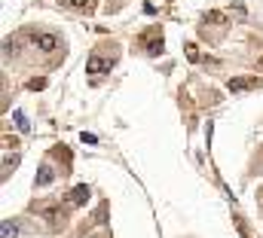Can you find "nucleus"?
Masks as SVG:
<instances>
[{
  "label": "nucleus",
  "instance_id": "obj_8",
  "mask_svg": "<svg viewBox=\"0 0 263 238\" xmlns=\"http://www.w3.org/2000/svg\"><path fill=\"white\" fill-rule=\"evenodd\" d=\"M3 52H6V55H15V52H18V40H12V37H9V40H6V46H3Z\"/></svg>",
  "mask_w": 263,
  "mask_h": 238
},
{
  "label": "nucleus",
  "instance_id": "obj_11",
  "mask_svg": "<svg viewBox=\"0 0 263 238\" xmlns=\"http://www.w3.org/2000/svg\"><path fill=\"white\" fill-rule=\"evenodd\" d=\"M83 144H89V147H92V144H98V137H95V134H89V131H83Z\"/></svg>",
  "mask_w": 263,
  "mask_h": 238
},
{
  "label": "nucleus",
  "instance_id": "obj_3",
  "mask_svg": "<svg viewBox=\"0 0 263 238\" xmlns=\"http://www.w3.org/2000/svg\"><path fill=\"white\" fill-rule=\"evenodd\" d=\"M52 180H55L52 165H40V168H37V177H34V183H37V186H49Z\"/></svg>",
  "mask_w": 263,
  "mask_h": 238
},
{
  "label": "nucleus",
  "instance_id": "obj_1",
  "mask_svg": "<svg viewBox=\"0 0 263 238\" xmlns=\"http://www.w3.org/2000/svg\"><path fill=\"white\" fill-rule=\"evenodd\" d=\"M34 46H37L40 52H46V55H49V52H55V49L62 46V37H59L55 31H40V34L34 37Z\"/></svg>",
  "mask_w": 263,
  "mask_h": 238
},
{
  "label": "nucleus",
  "instance_id": "obj_4",
  "mask_svg": "<svg viewBox=\"0 0 263 238\" xmlns=\"http://www.w3.org/2000/svg\"><path fill=\"white\" fill-rule=\"evenodd\" d=\"M254 83H257V80H251V76H236V80L227 83V89H230V92H245V89H251Z\"/></svg>",
  "mask_w": 263,
  "mask_h": 238
},
{
  "label": "nucleus",
  "instance_id": "obj_7",
  "mask_svg": "<svg viewBox=\"0 0 263 238\" xmlns=\"http://www.w3.org/2000/svg\"><path fill=\"white\" fill-rule=\"evenodd\" d=\"M147 52H150V55H159V52H162V37H159V40H150Z\"/></svg>",
  "mask_w": 263,
  "mask_h": 238
},
{
  "label": "nucleus",
  "instance_id": "obj_12",
  "mask_svg": "<svg viewBox=\"0 0 263 238\" xmlns=\"http://www.w3.org/2000/svg\"><path fill=\"white\" fill-rule=\"evenodd\" d=\"M86 3H92V0H70V6H86Z\"/></svg>",
  "mask_w": 263,
  "mask_h": 238
},
{
  "label": "nucleus",
  "instance_id": "obj_5",
  "mask_svg": "<svg viewBox=\"0 0 263 238\" xmlns=\"http://www.w3.org/2000/svg\"><path fill=\"white\" fill-rule=\"evenodd\" d=\"M86 199H89V186L86 183H80V186H73V192H70V202L80 208V205H86Z\"/></svg>",
  "mask_w": 263,
  "mask_h": 238
},
{
  "label": "nucleus",
  "instance_id": "obj_10",
  "mask_svg": "<svg viewBox=\"0 0 263 238\" xmlns=\"http://www.w3.org/2000/svg\"><path fill=\"white\" fill-rule=\"evenodd\" d=\"M59 214H62L59 208H46V220H49V223H59Z\"/></svg>",
  "mask_w": 263,
  "mask_h": 238
},
{
  "label": "nucleus",
  "instance_id": "obj_2",
  "mask_svg": "<svg viewBox=\"0 0 263 238\" xmlns=\"http://www.w3.org/2000/svg\"><path fill=\"white\" fill-rule=\"evenodd\" d=\"M92 76H98V73H104V70H110V61L107 58H101V55H92L89 58V67H86Z\"/></svg>",
  "mask_w": 263,
  "mask_h": 238
},
{
  "label": "nucleus",
  "instance_id": "obj_9",
  "mask_svg": "<svg viewBox=\"0 0 263 238\" xmlns=\"http://www.w3.org/2000/svg\"><path fill=\"white\" fill-rule=\"evenodd\" d=\"M12 116H15V122H18V128H22V131H28V119H25V113H22V110H15Z\"/></svg>",
  "mask_w": 263,
  "mask_h": 238
},
{
  "label": "nucleus",
  "instance_id": "obj_6",
  "mask_svg": "<svg viewBox=\"0 0 263 238\" xmlns=\"http://www.w3.org/2000/svg\"><path fill=\"white\" fill-rule=\"evenodd\" d=\"M0 238H18V223L3 220V223H0Z\"/></svg>",
  "mask_w": 263,
  "mask_h": 238
}]
</instances>
